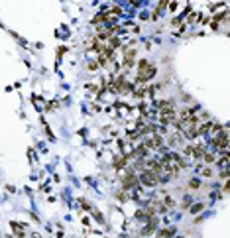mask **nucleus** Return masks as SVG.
<instances>
[{"mask_svg":"<svg viewBox=\"0 0 230 238\" xmlns=\"http://www.w3.org/2000/svg\"><path fill=\"white\" fill-rule=\"evenodd\" d=\"M154 75H156V67L154 65H149L148 61H140V63H138V77H136V81L138 83L149 81Z\"/></svg>","mask_w":230,"mask_h":238,"instance_id":"nucleus-1","label":"nucleus"},{"mask_svg":"<svg viewBox=\"0 0 230 238\" xmlns=\"http://www.w3.org/2000/svg\"><path fill=\"white\" fill-rule=\"evenodd\" d=\"M214 148H220V150H226V146H228V132H226V128H222L220 134H216L213 140Z\"/></svg>","mask_w":230,"mask_h":238,"instance_id":"nucleus-2","label":"nucleus"},{"mask_svg":"<svg viewBox=\"0 0 230 238\" xmlns=\"http://www.w3.org/2000/svg\"><path fill=\"white\" fill-rule=\"evenodd\" d=\"M140 181L144 183V185H148V187H154L157 183V175L156 173H151V171H144L142 173V177H140Z\"/></svg>","mask_w":230,"mask_h":238,"instance_id":"nucleus-3","label":"nucleus"},{"mask_svg":"<svg viewBox=\"0 0 230 238\" xmlns=\"http://www.w3.org/2000/svg\"><path fill=\"white\" fill-rule=\"evenodd\" d=\"M181 136L179 134H173V136H169V146H175V144H179Z\"/></svg>","mask_w":230,"mask_h":238,"instance_id":"nucleus-4","label":"nucleus"},{"mask_svg":"<svg viewBox=\"0 0 230 238\" xmlns=\"http://www.w3.org/2000/svg\"><path fill=\"white\" fill-rule=\"evenodd\" d=\"M205 161H206V164H213L214 156H213V154H205Z\"/></svg>","mask_w":230,"mask_h":238,"instance_id":"nucleus-5","label":"nucleus"},{"mask_svg":"<svg viewBox=\"0 0 230 238\" xmlns=\"http://www.w3.org/2000/svg\"><path fill=\"white\" fill-rule=\"evenodd\" d=\"M102 20H104V14H99V16L95 18V20H92V24H100Z\"/></svg>","mask_w":230,"mask_h":238,"instance_id":"nucleus-6","label":"nucleus"},{"mask_svg":"<svg viewBox=\"0 0 230 238\" xmlns=\"http://www.w3.org/2000/svg\"><path fill=\"white\" fill-rule=\"evenodd\" d=\"M95 69H99V63H97V61H90L89 63V71H95Z\"/></svg>","mask_w":230,"mask_h":238,"instance_id":"nucleus-7","label":"nucleus"},{"mask_svg":"<svg viewBox=\"0 0 230 238\" xmlns=\"http://www.w3.org/2000/svg\"><path fill=\"white\" fill-rule=\"evenodd\" d=\"M201 209H203V205H195V207H193V209H191V213H199Z\"/></svg>","mask_w":230,"mask_h":238,"instance_id":"nucleus-8","label":"nucleus"},{"mask_svg":"<svg viewBox=\"0 0 230 238\" xmlns=\"http://www.w3.org/2000/svg\"><path fill=\"white\" fill-rule=\"evenodd\" d=\"M203 175H205V177H211L213 171H211V169H203Z\"/></svg>","mask_w":230,"mask_h":238,"instance_id":"nucleus-9","label":"nucleus"},{"mask_svg":"<svg viewBox=\"0 0 230 238\" xmlns=\"http://www.w3.org/2000/svg\"><path fill=\"white\" fill-rule=\"evenodd\" d=\"M189 185H191V187H193V189H195V187H199V181H197V179H193V181H191V183H189Z\"/></svg>","mask_w":230,"mask_h":238,"instance_id":"nucleus-10","label":"nucleus"}]
</instances>
